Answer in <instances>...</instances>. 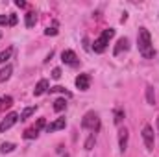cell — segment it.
Here are the masks:
<instances>
[{"label":"cell","mask_w":159,"mask_h":157,"mask_svg":"<svg viewBox=\"0 0 159 157\" xmlns=\"http://www.w3.org/2000/svg\"><path fill=\"white\" fill-rule=\"evenodd\" d=\"M137 44H139V52L143 54V57L152 59L154 57V44H152V37L150 32L146 28H139V35H137Z\"/></svg>","instance_id":"cell-1"},{"label":"cell","mask_w":159,"mask_h":157,"mask_svg":"<svg viewBox=\"0 0 159 157\" xmlns=\"http://www.w3.org/2000/svg\"><path fill=\"white\" fill-rule=\"evenodd\" d=\"M113 35H115V30H113V28H109V30H104V32H102V35L94 41V44H93V50H94L96 54H102V52L107 48L109 39H111Z\"/></svg>","instance_id":"cell-2"},{"label":"cell","mask_w":159,"mask_h":157,"mask_svg":"<svg viewBox=\"0 0 159 157\" xmlns=\"http://www.w3.org/2000/svg\"><path fill=\"white\" fill-rule=\"evenodd\" d=\"M81 128H83V129H93V131H98V128H100L98 115H96L94 111L85 113V117H83V120H81Z\"/></svg>","instance_id":"cell-3"},{"label":"cell","mask_w":159,"mask_h":157,"mask_svg":"<svg viewBox=\"0 0 159 157\" xmlns=\"http://www.w3.org/2000/svg\"><path fill=\"white\" fill-rule=\"evenodd\" d=\"M143 141H144V144H146L148 150H154L156 139H154V128H152L150 124H146V126L143 128Z\"/></svg>","instance_id":"cell-4"},{"label":"cell","mask_w":159,"mask_h":157,"mask_svg":"<svg viewBox=\"0 0 159 157\" xmlns=\"http://www.w3.org/2000/svg\"><path fill=\"white\" fill-rule=\"evenodd\" d=\"M17 120H19V115H17V113H9V115H6V118L0 122V133H6L9 128H13V126L17 124Z\"/></svg>","instance_id":"cell-5"},{"label":"cell","mask_w":159,"mask_h":157,"mask_svg":"<svg viewBox=\"0 0 159 157\" xmlns=\"http://www.w3.org/2000/svg\"><path fill=\"white\" fill-rule=\"evenodd\" d=\"M65 126H67V120H65V118H56L52 124L46 126V131H48V133H54V131H57V129H63Z\"/></svg>","instance_id":"cell-6"},{"label":"cell","mask_w":159,"mask_h":157,"mask_svg":"<svg viewBox=\"0 0 159 157\" xmlns=\"http://www.w3.org/2000/svg\"><path fill=\"white\" fill-rule=\"evenodd\" d=\"M89 83H91V76L89 74H80L78 78H76V87H78L80 91H87Z\"/></svg>","instance_id":"cell-7"},{"label":"cell","mask_w":159,"mask_h":157,"mask_svg":"<svg viewBox=\"0 0 159 157\" xmlns=\"http://www.w3.org/2000/svg\"><path fill=\"white\" fill-rule=\"evenodd\" d=\"M128 137H129V133H128L126 128L119 131V146H120V152H122V154H124L126 148H128Z\"/></svg>","instance_id":"cell-8"},{"label":"cell","mask_w":159,"mask_h":157,"mask_svg":"<svg viewBox=\"0 0 159 157\" xmlns=\"http://www.w3.org/2000/svg\"><path fill=\"white\" fill-rule=\"evenodd\" d=\"M61 59H63V63H67V65H76V63H78V57H76V54H74L72 50H65V52L61 54Z\"/></svg>","instance_id":"cell-9"},{"label":"cell","mask_w":159,"mask_h":157,"mask_svg":"<svg viewBox=\"0 0 159 157\" xmlns=\"http://www.w3.org/2000/svg\"><path fill=\"white\" fill-rule=\"evenodd\" d=\"M48 91V81L46 79H39V83L35 85V89H34V94L35 96H41V94H44Z\"/></svg>","instance_id":"cell-10"},{"label":"cell","mask_w":159,"mask_h":157,"mask_svg":"<svg viewBox=\"0 0 159 157\" xmlns=\"http://www.w3.org/2000/svg\"><path fill=\"white\" fill-rule=\"evenodd\" d=\"M11 72H13V67L11 65H6L0 70V83H4V81H7V79L11 78Z\"/></svg>","instance_id":"cell-11"},{"label":"cell","mask_w":159,"mask_h":157,"mask_svg":"<svg viewBox=\"0 0 159 157\" xmlns=\"http://www.w3.org/2000/svg\"><path fill=\"white\" fill-rule=\"evenodd\" d=\"M128 48H129V43H128V39H126V37H122V39H119V43H117V46H115V56H119V54L122 52V50L126 52Z\"/></svg>","instance_id":"cell-12"},{"label":"cell","mask_w":159,"mask_h":157,"mask_svg":"<svg viewBox=\"0 0 159 157\" xmlns=\"http://www.w3.org/2000/svg\"><path fill=\"white\" fill-rule=\"evenodd\" d=\"M146 102L150 105H156V92H154V87L152 85L146 87Z\"/></svg>","instance_id":"cell-13"},{"label":"cell","mask_w":159,"mask_h":157,"mask_svg":"<svg viewBox=\"0 0 159 157\" xmlns=\"http://www.w3.org/2000/svg\"><path fill=\"white\" fill-rule=\"evenodd\" d=\"M35 22H37V15H35L34 11L26 13V28H34V26H35Z\"/></svg>","instance_id":"cell-14"},{"label":"cell","mask_w":159,"mask_h":157,"mask_svg":"<svg viewBox=\"0 0 159 157\" xmlns=\"http://www.w3.org/2000/svg\"><path fill=\"white\" fill-rule=\"evenodd\" d=\"M13 105V98L11 96H2L0 98V111L6 109V107H11Z\"/></svg>","instance_id":"cell-15"},{"label":"cell","mask_w":159,"mask_h":157,"mask_svg":"<svg viewBox=\"0 0 159 157\" xmlns=\"http://www.w3.org/2000/svg\"><path fill=\"white\" fill-rule=\"evenodd\" d=\"M65 107H67V100H65V98H57V100L54 102V109H56L57 113H59V111H63Z\"/></svg>","instance_id":"cell-16"},{"label":"cell","mask_w":159,"mask_h":157,"mask_svg":"<svg viewBox=\"0 0 159 157\" xmlns=\"http://www.w3.org/2000/svg\"><path fill=\"white\" fill-rule=\"evenodd\" d=\"M35 109H37L35 105H32V107H26V109H24V111L20 113V120H26L28 117H32V115L35 113Z\"/></svg>","instance_id":"cell-17"},{"label":"cell","mask_w":159,"mask_h":157,"mask_svg":"<svg viewBox=\"0 0 159 157\" xmlns=\"http://www.w3.org/2000/svg\"><path fill=\"white\" fill-rule=\"evenodd\" d=\"M94 144H96V139H94V133L93 135H89L87 137V141H85V150L89 152V150H93L94 148Z\"/></svg>","instance_id":"cell-18"},{"label":"cell","mask_w":159,"mask_h":157,"mask_svg":"<svg viewBox=\"0 0 159 157\" xmlns=\"http://www.w3.org/2000/svg\"><path fill=\"white\" fill-rule=\"evenodd\" d=\"M11 54H13V48H7V50H4L2 54H0V65H4L9 57H11Z\"/></svg>","instance_id":"cell-19"},{"label":"cell","mask_w":159,"mask_h":157,"mask_svg":"<svg viewBox=\"0 0 159 157\" xmlns=\"http://www.w3.org/2000/svg\"><path fill=\"white\" fill-rule=\"evenodd\" d=\"M37 135H39V131L35 128H30L24 131V139H37Z\"/></svg>","instance_id":"cell-20"},{"label":"cell","mask_w":159,"mask_h":157,"mask_svg":"<svg viewBox=\"0 0 159 157\" xmlns=\"http://www.w3.org/2000/svg\"><path fill=\"white\" fill-rule=\"evenodd\" d=\"M15 150V144L13 142H4L2 146H0V152L2 154H9V152H13Z\"/></svg>","instance_id":"cell-21"},{"label":"cell","mask_w":159,"mask_h":157,"mask_svg":"<svg viewBox=\"0 0 159 157\" xmlns=\"http://www.w3.org/2000/svg\"><path fill=\"white\" fill-rule=\"evenodd\" d=\"M122 118H124V111H122V109H117V111H115V124H120Z\"/></svg>","instance_id":"cell-22"},{"label":"cell","mask_w":159,"mask_h":157,"mask_svg":"<svg viewBox=\"0 0 159 157\" xmlns=\"http://www.w3.org/2000/svg\"><path fill=\"white\" fill-rule=\"evenodd\" d=\"M52 78H54V79L61 78V69H54V70H52Z\"/></svg>","instance_id":"cell-23"},{"label":"cell","mask_w":159,"mask_h":157,"mask_svg":"<svg viewBox=\"0 0 159 157\" xmlns=\"http://www.w3.org/2000/svg\"><path fill=\"white\" fill-rule=\"evenodd\" d=\"M44 34H46V35H57V30H56V28H46Z\"/></svg>","instance_id":"cell-24"},{"label":"cell","mask_w":159,"mask_h":157,"mask_svg":"<svg viewBox=\"0 0 159 157\" xmlns=\"http://www.w3.org/2000/svg\"><path fill=\"white\" fill-rule=\"evenodd\" d=\"M43 126H44V118H39V120H37V124H35V129L39 131V129L43 128Z\"/></svg>","instance_id":"cell-25"},{"label":"cell","mask_w":159,"mask_h":157,"mask_svg":"<svg viewBox=\"0 0 159 157\" xmlns=\"http://www.w3.org/2000/svg\"><path fill=\"white\" fill-rule=\"evenodd\" d=\"M9 24H11V26L17 24V15H11V17H9Z\"/></svg>","instance_id":"cell-26"},{"label":"cell","mask_w":159,"mask_h":157,"mask_svg":"<svg viewBox=\"0 0 159 157\" xmlns=\"http://www.w3.org/2000/svg\"><path fill=\"white\" fill-rule=\"evenodd\" d=\"M15 4H17V6H19V7H26V2H24V0H17V2H15Z\"/></svg>","instance_id":"cell-27"},{"label":"cell","mask_w":159,"mask_h":157,"mask_svg":"<svg viewBox=\"0 0 159 157\" xmlns=\"http://www.w3.org/2000/svg\"><path fill=\"white\" fill-rule=\"evenodd\" d=\"M6 22H9L7 17H6V15H0V24H6Z\"/></svg>","instance_id":"cell-28"},{"label":"cell","mask_w":159,"mask_h":157,"mask_svg":"<svg viewBox=\"0 0 159 157\" xmlns=\"http://www.w3.org/2000/svg\"><path fill=\"white\" fill-rule=\"evenodd\" d=\"M126 20H128V13H124V15H122V19H120V22H126Z\"/></svg>","instance_id":"cell-29"},{"label":"cell","mask_w":159,"mask_h":157,"mask_svg":"<svg viewBox=\"0 0 159 157\" xmlns=\"http://www.w3.org/2000/svg\"><path fill=\"white\" fill-rule=\"evenodd\" d=\"M157 129H159V117H157Z\"/></svg>","instance_id":"cell-30"},{"label":"cell","mask_w":159,"mask_h":157,"mask_svg":"<svg viewBox=\"0 0 159 157\" xmlns=\"http://www.w3.org/2000/svg\"><path fill=\"white\" fill-rule=\"evenodd\" d=\"M63 157H69V155H63Z\"/></svg>","instance_id":"cell-31"}]
</instances>
